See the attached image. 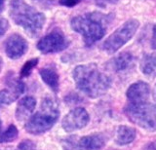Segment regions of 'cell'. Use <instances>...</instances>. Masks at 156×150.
<instances>
[{
	"label": "cell",
	"mask_w": 156,
	"mask_h": 150,
	"mask_svg": "<svg viewBox=\"0 0 156 150\" xmlns=\"http://www.w3.org/2000/svg\"><path fill=\"white\" fill-rule=\"evenodd\" d=\"M77 88L92 99L105 95L111 85V79L95 64L81 65L73 70Z\"/></svg>",
	"instance_id": "1"
},
{
	"label": "cell",
	"mask_w": 156,
	"mask_h": 150,
	"mask_svg": "<svg viewBox=\"0 0 156 150\" xmlns=\"http://www.w3.org/2000/svg\"><path fill=\"white\" fill-rule=\"evenodd\" d=\"M112 17L100 12H91L72 18L71 28L81 34L84 44L87 47L94 45L105 36L106 27Z\"/></svg>",
	"instance_id": "2"
},
{
	"label": "cell",
	"mask_w": 156,
	"mask_h": 150,
	"mask_svg": "<svg viewBox=\"0 0 156 150\" xmlns=\"http://www.w3.org/2000/svg\"><path fill=\"white\" fill-rule=\"evenodd\" d=\"M9 12L13 22L31 37H36L45 25V15L23 0H11Z\"/></svg>",
	"instance_id": "3"
},
{
	"label": "cell",
	"mask_w": 156,
	"mask_h": 150,
	"mask_svg": "<svg viewBox=\"0 0 156 150\" xmlns=\"http://www.w3.org/2000/svg\"><path fill=\"white\" fill-rule=\"evenodd\" d=\"M60 116L58 104L51 98H45L41 103L40 108L35 114L31 115L26 122L24 129L31 134H41L52 129Z\"/></svg>",
	"instance_id": "4"
},
{
	"label": "cell",
	"mask_w": 156,
	"mask_h": 150,
	"mask_svg": "<svg viewBox=\"0 0 156 150\" xmlns=\"http://www.w3.org/2000/svg\"><path fill=\"white\" fill-rule=\"evenodd\" d=\"M125 113L132 122L149 132L156 131V105L148 103L126 106Z\"/></svg>",
	"instance_id": "5"
},
{
	"label": "cell",
	"mask_w": 156,
	"mask_h": 150,
	"mask_svg": "<svg viewBox=\"0 0 156 150\" xmlns=\"http://www.w3.org/2000/svg\"><path fill=\"white\" fill-rule=\"evenodd\" d=\"M140 26V22L135 19L125 22L120 27L111 33L107 39L102 44V50L108 54H113L117 52L122 46H124L128 41H130L136 34Z\"/></svg>",
	"instance_id": "6"
},
{
	"label": "cell",
	"mask_w": 156,
	"mask_h": 150,
	"mask_svg": "<svg viewBox=\"0 0 156 150\" xmlns=\"http://www.w3.org/2000/svg\"><path fill=\"white\" fill-rule=\"evenodd\" d=\"M105 137L101 134H93L78 138L76 135L62 140L63 150H101L105 144Z\"/></svg>",
	"instance_id": "7"
},
{
	"label": "cell",
	"mask_w": 156,
	"mask_h": 150,
	"mask_svg": "<svg viewBox=\"0 0 156 150\" xmlns=\"http://www.w3.org/2000/svg\"><path fill=\"white\" fill-rule=\"evenodd\" d=\"M69 42L65 33L61 30H53L48 34L43 36L37 43V49L42 54H54L62 52L68 47Z\"/></svg>",
	"instance_id": "8"
},
{
	"label": "cell",
	"mask_w": 156,
	"mask_h": 150,
	"mask_svg": "<svg viewBox=\"0 0 156 150\" xmlns=\"http://www.w3.org/2000/svg\"><path fill=\"white\" fill-rule=\"evenodd\" d=\"M6 85L7 88L0 91V103L11 104L23 93L26 86L21 79L16 78L12 74L7 75Z\"/></svg>",
	"instance_id": "9"
},
{
	"label": "cell",
	"mask_w": 156,
	"mask_h": 150,
	"mask_svg": "<svg viewBox=\"0 0 156 150\" xmlns=\"http://www.w3.org/2000/svg\"><path fill=\"white\" fill-rule=\"evenodd\" d=\"M90 116L87 111L82 107H77L70 110L65 118L62 119V126L66 132H73L80 130L87 126L89 123Z\"/></svg>",
	"instance_id": "10"
},
{
	"label": "cell",
	"mask_w": 156,
	"mask_h": 150,
	"mask_svg": "<svg viewBox=\"0 0 156 150\" xmlns=\"http://www.w3.org/2000/svg\"><path fill=\"white\" fill-rule=\"evenodd\" d=\"M27 41L18 33L10 35L5 42V53L7 57L12 60H18L22 58L27 52Z\"/></svg>",
	"instance_id": "11"
},
{
	"label": "cell",
	"mask_w": 156,
	"mask_h": 150,
	"mask_svg": "<svg viewBox=\"0 0 156 150\" xmlns=\"http://www.w3.org/2000/svg\"><path fill=\"white\" fill-rule=\"evenodd\" d=\"M149 94L150 88L148 84L143 81L132 84L127 90V98L130 100V103L133 104L146 103L149 98Z\"/></svg>",
	"instance_id": "12"
},
{
	"label": "cell",
	"mask_w": 156,
	"mask_h": 150,
	"mask_svg": "<svg viewBox=\"0 0 156 150\" xmlns=\"http://www.w3.org/2000/svg\"><path fill=\"white\" fill-rule=\"evenodd\" d=\"M36 107V99L31 96H27L18 103L16 108V118L19 122H27Z\"/></svg>",
	"instance_id": "13"
},
{
	"label": "cell",
	"mask_w": 156,
	"mask_h": 150,
	"mask_svg": "<svg viewBox=\"0 0 156 150\" xmlns=\"http://www.w3.org/2000/svg\"><path fill=\"white\" fill-rule=\"evenodd\" d=\"M39 73H40V76L44 83L53 92L58 93V88H60V76H58V73L55 67L53 66L43 67L39 71Z\"/></svg>",
	"instance_id": "14"
},
{
	"label": "cell",
	"mask_w": 156,
	"mask_h": 150,
	"mask_svg": "<svg viewBox=\"0 0 156 150\" xmlns=\"http://www.w3.org/2000/svg\"><path fill=\"white\" fill-rule=\"evenodd\" d=\"M134 62V57L129 52H122L110 61L111 68L116 72L125 71L132 66Z\"/></svg>",
	"instance_id": "15"
},
{
	"label": "cell",
	"mask_w": 156,
	"mask_h": 150,
	"mask_svg": "<svg viewBox=\"0 0 156 150\" xmlns=\"http://www.w3.org/2000/svg\"><path fill=\"white\" fill-rule=\"evenodd\" d=\"M140 67L145 76H156V52L144 54L141 58Z\"/></svg>",
	"instance_id": "16"
},
{
	"label": "cell",
	"mask_w": 156,
	"mask_h": 150,
	"mask_svg": "<svg viewBox=\"0 0 156 150\" xmlns=\"http://www.w3.org/2000/svg\"><path fill=\"white\" fill-rule=\"evenodd\" d=\"M136 138V130L128 126H120L116 131L115 142L119 145L131 143Z\"/></svg>",
	"instance_id": "17"
},
{
	"label": "cell",
	"mask_w": 156,
	"mask_h": 150,
	"mask_svg": "<svg viewBox=\"0 0 156 150\" xmlns=\"http://www.w3.org/2000/svg\"><path fill=\"white\" fill-rule=\"evenodd\" d=\"M19 131L15 125H10L9 127L0 133V143H6V142H12L18 138Z\"/></svg>",
	"instance_id": "18"
},
{
	"label": "cell",
	"mask_w": 156,
	"mask_h": 150,
	"mask_svg": "<svg viewBox=\"0 0 156 150\" xmlns=\"http://www.w3.org/2000/svg\"><path fill=\"white\" fill-rule=\"evenodd\" d=\"M38 59H31L27 61L26 64H24L21 69V72H20V76L21 78H26V77H28L31 74V72L33 70V68L38 65Z\"/></svg>",
	"instance_id": "19"
},
{
	"label": "cell",
	"mask_w": 156,
	"mask_h": 150,
	"mask_svg": "<svg viewBox=\"0 0 156 150\" xmlns=\"http://www.w3.org/2000/svg\"><path fill=\"white\" fill-rule=\"evenodd\" d=\"M17 150H36V144L32 140L24 139L18 145Z\"/></svg>",
	"instance_id": "20"
},
{
	"label": "cell",
	"mask_w": 156,
	"mask_h": 150,
	"mask_svg": "<svg viewBox=\"0 0 156 150\" xmlns=\"http://www.w3.org/2000/svg\"><path fill=\"white\" fill-rule=\"evenodd\" d=\"M32 1L35 2L38 6H40L44 9H48L55 5L57 0H32Z\"/></svg>",
	"instance_id": "21"
},
{
	"label": "cell",
	"mask_w": 156,
	"mask_h": 150,
	"mask_svg": "<svg viewBox=\"0 0 156 150\" xmlns=\"http://www.w3.org/2000/svg\"><path fill=\"white\" fill-rule=\"evenodd\" d=\"M9 28V23L6 19L0 17V37H2L7 32Z\"/></svg>",
	"instance_id": "22"
},
{
	"label": "cell",
	"mask_w": 156,
	"mask_h": 150,
	"mask_svg": "<svg viewBox=\"0 0 156 150\" xmlns=\"http://www.w3.org/2000/svg\"><path fill=\"white\" fill-rule=\"evenodd\" d=\"M81 0H58V3L62 6H65L67 8H72L76 6L78 3H80Z\"/></svg>",
	"instance_id": "23"
},
{
	"label": "cell",
	"mask_w": 156,
	"mask_h": 150,
	"mask_svg": "<svg viewBox=\"0 0 156 150\" xmlns=\"http://www.w3.org/2000/svg\"><path fill=\"white\" fill-rule=\"evenodd\" d=\"M95 1H96V4L98 6L105 8L107 4H116V3H118L119 0H95Z\"/></svg>",
	"instance_id": "24"
},
{
	"label": "cell",
	"mask_w": 156,
	"mask_h": 150,
	"mask_svg": "<svg viewBox=\"0 0 156 150\" xmlns=\"http://www.w3.org/2000/svg\"><path fill=\"white\" fill-rule=\"evenodd\" d=\"M151 47H152L154 50H156V25L153 26L152 39H151Z\"/></svg>",
	"instance_id": "25"
},
{
	"label": "cell",
	"mask_w": 156,
	"mask_h": 150,
	"mask_svg": "<svg viewBox=\"0 0 156 150\" xmlns=\"http://www.w3.org/2000/svg\"><path fill=\"white\" fill-rule=\"evenodd\" d=\"M5 7V0H0V12H2L4 10Z\"/></svg>",
	"instance_id": "26"
},
{
	"label": "cell",
	"mask_w": 156,
	"mask_h": 150,
	"mask_svg": "<svg viewBox=\"0 0 156 150\" xmlns=\"http://www.w3.org/2000/svg\"><path fill=\"white\" fill-rule=\"evenodd\" d=\"M153 98H154V99L156 100V84H155L154 90H153Z\"/></svg>",
	"instance_id": "27"
},
{
	"label": "cell",
	"mask_w": 156,
	"mask_h": 150,
	"mask_svg": "<svg viewBox=\"0 0 156 150\" xmlns=\"http://www.w3.org/2000/svg\"><path fill=\"white\" fill-rule=\"evenodd\" d=\"M2 65H3V61H2L1 58H0V71H1V69H2Z\"/></svg>",
	"instance_id": "28"
},
{
	"label": "cell",
	"mask_w": 156,
	"mask_h": 150,
	"mask_svg": "<svg viewBox=\"0 0 156 150\" xmlns=\"http://www.w3.org/2000/svg\"><path fill=\"white\" fill-rule=\"evenodd\" d=\"M0 133H1V119H0Z\"/></svg>",
	"instance_id": "29"
}]
</instances>
